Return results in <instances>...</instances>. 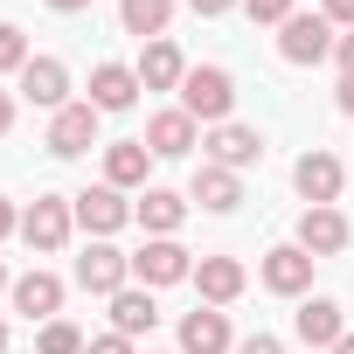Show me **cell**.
<instances>
[{
	"label": "cell",
	"mask_w": 354,
	"mask_h": 354,
	"mask_svg": "<svg viewBox=\"0 0 354 354\" xmlns=\"http://www.w3.org/2000/svg\"><path fill=\"white\" fill-rule=\"evenodd\" d=\"M181 111H188L195 125H230V111H236V77H230L223 63L188 70V77H181Z\"/></svg>",
	"instance_id": "obj_1"
},
{
	"label": "cell",
	"mask_w": 354,
	"mask_h": 354,
	"mask_svg": "<svg viewBox=\"0 0 354 354\" xmlns=\"http://www.w3.org/2000/svg\"><path fill=\"white\" fill-rule=\"evenodd\" d=\"M70 209H77V230L91 236V243H111L125 223H132V202L111 188V181H97V188H84V195H70Z\"/></svg>",
	"instance_id": "obj_2"
},
{
	"label": "cell",
	"mask_w": 354,
	"mask_h": 354,
	"mask_svg": "<svg viewBox=\"0 0 354 354\" xmlns=\"http://www.w3.org/2000/svg\"><path fill=\"white\" fill-rule=\"evenodd\" d=\"M70 230H77V209H70L63 195H35V202L21 209V243H28V250H42V257H49V250H63V243H70Z\"/></svg>",
	"instance_id": "obj_3"
},
{
	"label": "cell",
	"mask_w": 354,
	"mask_h": 354,
	"mask_svg": "<svg viewBox=\"0 0 354 354\" xmlns=\"http://www.w3.org/2000/svg\"><path fill=\"white\" fill-rule=\"evenodd\" d=\"M132 278L153 292V285H181V278H195V257L174 243V236H146L139 250H132Z\"/></svg>",
	"instance_id": "obj_4"
},
{
	"label": "cell",
	"mask_w": 354,
	"mask_h": 354,
	"mask_svg": "<svg viewBox=\"0 0 354 354\" xmlns=\"http://www.w3.org/2000/svg\"><path fill=\"white\" fill-rule=\"evenodd\" d=\"M333 42H340V35H333L326 15H292V21L278 28V56H285V63H326Z\"/></svg>",
	"instance_id": "obj_5"
},
{
	"label": "cell",
	"mask_w": 354,
	"mask_h": 354,
	"mask_svg": "<svg viewBox=\"0 0 354 354\" xmlns=\"http://www.w3.org/2000/svg\"><path fill=\"white\" fill-rule=\"evenodd\" d=\"M125 278H132V257H125V250H111V243H84V257H77V285H84L91 299H118Z\"/></svg>",
	"instance_id": "obj_6"
},
{
	"label": "cell",
	"mask_w": 354,
	"mask_h": 354,
	"mask_svg": "<svg viewBox=\"0 0 354 354\" xmlns=\"http://www.w3.org/2000/svg\"><path fill=\"white\" fill-rule=\"evenodd\" d=\"M313 264H319V257H306L299 243H278V250H264L257 278H264V292H278V299H306V292H313Z\"/></svg>",
	"instance_id": "obj_7"
},
{
	"label": "cell",
	"mask_w": 354,
	"mask_h": 354,
	"mask_svg": "<svg viewBox=\"0 0 354 354\" xmlns=\"http://www.w3.org/2000/svg\"><path fill=\"white\" fill-rule=\"evenodd\" d=\"M340 181H347V167L333 160V153H299V167H292V188L306 195V209H333L340 202Z\"/></svg>",
	"instance_id": "obj_8"
},
{
	"label": "cell",
	"mask_w": 354,
	"mask_h": 354,
	"mask_svg": "<svg viewBox=\"0 0 354 354\" xmlns=\"http://www.w3.org/2000/svg\"><path fill=\"white\" fill-rule=\"evenodd\" d=\"M97 118H104V111H97L91 97H84V104H63V111L49 118V153H56V160L91 153V146H97Z\"/></svg>",
	"instance_id": "obj_9"
},
{
	"label": "cell",
	"mask_w": 354,
	"mask_h": 354,
	"mask_svg": "<svg viewBox=\"0 0 354 354\" xmlns=\"http://www.w3.org/2000/svg\"><path fill=\"white\" fill-rule=\"evenodd\" d=\"M202 146H209V160H216V167H230V174H243V167H257V160H264V132H257V125H236V118H230V125H209V139H202Z\"/></svg>",
	"instance_id": "obj_10"
},
{
	"label": "cell",
	"mask_w": 354,
	"mask_h": 354,
	"mask_svg": "<svg viewBox=\"0 0 354 354\" xmlns=\"http://www.w3.org/2000/svg\"><path fill=\"white\" fill-rule=\"evenodd\" d=\"M195 146H202V125H195L181 104L146 118V153H153V160H181V153H195Z\"/></svg>",
	"instance_id": "obj_11"
},
{
	"label": "cell",
	"mask_w": 354,
	"mask_h": 354,
	"mask_svg": "<svg viewBox=\"0 0 354 354\" xmlns=\"http://www.w3.org/2000/svg\"><path fill=\"white\" fill-rule=\"evenodd\" d=\"M21 97L28 104H42L49 118L70 104V70L56 63V56H28V70H21Z\"/></svg>",
	"instance_id": "obj_12"
},
{
	"label": "cell",
	"mask_w": 354,
	"mask_h": 354,
	"mask_svg": "<svg viewBox=\"0 0 354 354\" xmlns=\"http://www.w3.org/2000/svg\"><path fill=\"white\" fill-rule=\"evenodd\" d=\"M347 236H354V230H347V216H340V209H306L292 243H299L306 257H340V250H347Z\"/></svg>",
	"instance_id": "obj_13"
},
{
	"label": "cell",
	"mask_w": 354,
	"mask_h": 354,
	"mask_svg": "<svg viewBox=\"0 0 354 354\" xmlns=\"http://www.w3.org/2000/svg\"><path fill=\"white\" fill-rule=\"evenodd\" d=\"M8 299H15V313H28V319H42V326L63 319V278H56V271H21Z\"/></svg>",
	"instance_id": "obj_14"
},
{
	"label": "cell",
	"mask_w": 354,
	"mask_h": 354,
	"mask_svg": "<svg viewBox=\"0 0 354 354\" xmlns=\"http://www.w3.org/2000/svg\"><path fill=\"white\" fill-rule=\"evenodd\" d=\"M188 202H202L209 216H230V209L243 202V174H230V167L202 160V167H195V181H188Z\"/></svg>",
	"instance_id": "obj_15"
},
{
	"label": "cell",
	"mask_w": 354,
	"mask_h": 354,
	"mask_svg": "<svg viewBox=\"0 0 354 354\" xmlns=\"http://www.w3.org/2000/svg\"><path fill=\"white\" fill-rule=\"evenodd\" d=\"M181 354H236V340H230V313L195 306V313L181 319Z\"/></svg>",
	"instance_id": "obj_16"
},
{
	"label": "cell",
	"mask_w": 354,
	"mask_h": 354,
	"mask_svg": "<svg viewBox=\"0 0 354 354\" xmlns=\"http://www.w3.org/2000/svg\"><path fill=\"white\" fill-rule=\"evenodd\" d=\"M132 223L146 230V236H174L188 223V195H174V188H146L139 202H132Z\"/></svg>",
	"instance_id": "obj_17"
},
{
	"label": "cell",
	"mask_w": 354,
	"mask_h": 354,
	"mask_svg": "<svg viewBox=\"0 0 354 354\" xmlns=\"http://www.w3.org/2000/svg\"><path fill=\"white\" fill-rule=\"evenodd\" d=\"M195 285H202V306H230V299H243L250 271H243L236 257H202V264H195Z\"/></svg>",
	"instance_id": "obj_18"
},
{
	"label": "cell",
	"mask_w": 354,
	"mask_h": 354,
	"mask_svg": "<svg viewBox=\"0 0 354 354\" xmlns=\"http://www.w3.org/2000/svg\"><path fill=\"white\" fill-rule=\"evenodd\" d=\"M181 77H188V63H181V49L167 35L139 49V91H181Z\"/></svg>",
	"instance_id": "obj_19"
},
{
	"label": "cell",
	"mask_w": 354,
	"mask_h": 354,
	"mask_svg": "<svg viewBox=\"0 0 354 354\" xmlns=\"http://www.w3.org/2000/svg\"><path fill=\"white\" fill-rule=\"evenodd\" d=\"M132 97H139V70H125V63H97L91 70V104L97 111H132Z\"/></svg>",
	"instance_id": "obj_20"
},
{
	"label": "cell",
	"mask_w": 354,
	"mask_h": 354,
	"mask_svg": "<svg viewBox=\"0 0 354 354\" xmlns=\"http://www.w3.org/2000/svg\"><path fill=\"white\" fill-rule=\"evenodd\" d=\"M292 326H299V340H306V347H326V354H333V340L347 333V319H340V299H306Z\"/></svg>",
	"instance_id": "obj_21"
},
{
	"label": "cell",
	"mask_w": 354,
	"mask_h": 354,
	"mask_svg": "<svg viewBox=\"0 0 354 354\" xmlns=\"http://www.w3.org/2000/svg\"><path fill=\"white\" fill-rule=\"evenodd\" d=\"M146 167H153V153H146V139H118V146H104V181L125 195V188H146Z\"/></svg>",
	"instance_id": "obj_22"
},
{
	"label": "cell",
	"mask_w": 354,
	"mask_h": 354,
	"mask_svg": "<svg viewBox=\"0 0 354 354\" xmlns=\"http://www.w3.org/2000/svg\"><path fill=\"white\" fill-rule=\"evenodd\" d=\"M153 319H160V306H153V292H146V285H125V292L111 299V333L139 340V333H153Z\"/></svg>",
	"instance_id": "obj_23"
},
{
	"label": "cell",
	"mask_w": 354,
	"mask_h": 354,
	"mask_svg": "<svg viewBox=\"0 0 354 354\" xmlns=\"http://www.w3.org/2000/svg\"><path fill=\"white\" fill-rule=\"evenodd\" d=\"M118 21H125V35L160 42V35H167V21H174V0H118Z\"/></svg>",
	"instance_id": "obj_24"
},
{
	"label": "cell",
	"mask_w": 354,
	"mask_h": 354,
	"mask_svg": "<svg viewBox=\"0 0 354 354\" xmlns=\"http://www.w3.org/2000/svg\"><path fill=\"white\" fill-rule=\"evenodd\" d=\"M35 354H84V333H77L70 319H49V326L35 333Z\"/></svg>",
	"instance_id": "obj_25"
},
{
	"label": "cell",
	"mask_w": 354,
	"mask_h": 354,
	"mask_svg": "<svg viewBox=\"0 0 354 354\" xmlns=\"http://www.w3.org/2000/svg\"><path fill=\"white\" fill-rule=\"evenodd\" d=\"M28 70V35L15 21H0V77H21Z\"/></svg>",
	"instance_id": "obj_26"
},
{
	"label": "cell",
	"mask_w": 354,
	"mask_h": 354,
	"mask_svg": "<svg viewBox=\"0 0 354 354\" xmlns=\"http://www.w3.org/2000/svg\"><path fill=\"white\" fill-rule=\"evenodd\" d=\"M243 15H250V21H271V28H285L299 8H292V0H243Z\"/></svg>",
	"instance_id": "obj_27"
},
{
	"label": "cell",
	"mask_w": 354,
	"mask_h": 354,
	"mask_svg": "<svg viewBox=\"0 0 354 354\" xmlns=\"http://www.w3.org/2000/svg\"><path fill=\"white\" fill-rule=\"evenodd\" d=\"M84 354H132V340L125 333H97V340H84Z\"/></svg>",
	"instance_id": "obj_28"
},
{
	"label": "cell",
	"mask_w": 354,
	"mask_h": 354,
	"mask_svg": "<svg viewBox=\"0 0 354 354\" xmlns=\"http://www.w3.org/2000/svg\"><path fill=\"white\" fill-rule=\"evenodd\" d=\"M236 354H285V340L278 333H250V340H236Z\"/></svg>",
	"instance_id": "obj_29"
},
{
	"label": "cell",
	"mask_w": 354,
	"mask_h": 354,
	"mask_svg": "<svg viewBox=\"0 0 354 354\" xmlns=\"http://www.w3.org/2000/svg\"><path fill=\"white\" fill-rule=\"evenodd\" d=\"M319 15H326L333 28H354V0H319Z\"/></svg>",
	"instance_id": "obj_30"
},
{
	"label": "cell",
	"mask_w": 354,
	"mask_h": 354,
	"mask_svg": "<svg viewBox=\"0 0 354 354\" xmlns=\"http://www.w3.org/2000/svg\"><path fill=\"white\" fill-rule=\"evenodd\" d=\"M333 63H340V77H354V28L333 42Z\"/></svg>",
	"instance_id": "obj_31"
},
{
	"label": "cell",
	"mask_w": 354,
	"mask_h": 354,
	"mask_svg": "<svg viewBox=\"0 0 354 354\" xmlns=\"http://www.w3.org/2000/svg\"><path fill=\"white\" fill-rule=\"evenodd\" d=\"M15 230H21V209H15V202H8V195H0V243H8V236H15Z\"/></svg>",
	"instance_id": "obj_32"
},
{
	"label": "cell",
	"mask_w": 354,
	"mask_h": 354,
	"mask_svg": "<svg viewBox=\"0 0 354 354\" xmlns=\"http://www.w3.org/2000/svg\"><path fill=\"white\" fill-rule=\"evenodd\" d=\"M333 104H340V111L354 118V77H340V91H333Z\"/></svg>",
	"instance_id": "obj_33"
},
{
	"label": "cell",
	"mask_w": 354,
	"mask_h": 354,
	"mask_svg": "<svg viewBox=\"0 0 354 354\" xmlns=\"http://www.w3.org/2000/svg\"><path fill=\"white\" fill-rule=\"evenodd\" d=\"M188 8H195V15H230L236 0H188Z\"/></svg>",
	"instance_id": "obj_34"
},
{
	"label": "cell",
	"mask_w": 354,
	"mask_h": 354,
	"mask_svg": "<svg viewBox=\"0 0 354 354\" xmlns=\"http://www.w3.org/2000/svg\"><path fill=\"white\" fill-rule=\"evenodd\" d=\"M8 132H15V97L0 91V139H8Z\"/></svg>",
	"instance_id": "obj_35"
},
{
	"label": "cell",
	"mask_w": 354,
	"mask_h": 354,
	"mask_svg": "<svg viewBox=\"0 0 354 354\" xmlns=\"http://www.w3.org/2000/svg\"><path fill=\"white\" fill-rule=\"evenodd\" d=\"M49 8H56V15H84V8H91V0H49Z\"/></svg>",
	"instance_id": "obj_36"
},
{
	"label": "cell",
	"mask_w": 354,
	"mask_h": 354,
	"mask_svg": "<svg viewBox=\"0 0 354 354\" xmlns=\"http://www.w3.org/2000/svg\"><path fill=\"white\" fill-rule=\"evenodd\" d=\"M333 354H354V333H340V340H333Z\"/></svg>",
	"instance_id": "obj_37"
},
{
	"label": "cell",
	"mask_w": 354,
	"mask_h": 354,
	"mask_svg": "<svg viewBox=\"0 0 354 354\" xmlns=\"http://www.w3.org/2000/svg\"><path fill=\"white\" fill-rule=\"evenodd\" d=\"M0 292H15V278H8V264H0Z\"/></svg>",
	"instance_id": "obj_38"
},
{
	"label": "cell",
	"mask_w": 354,
	"mask_h": 354,
	"mask_svg": "<svg viewBox=\"0 0 354 354\" xmlns=\"http://www.w3.org/2000/svg\"><path fill=\"white\" fill-rule=\"evenodd\" d=\"M0 354H8V319H0Z\"/></svg>",
	"instance_id": "obj_39"
}]
</instances>
